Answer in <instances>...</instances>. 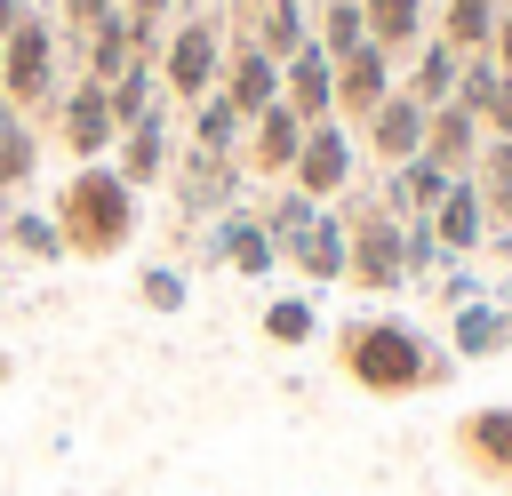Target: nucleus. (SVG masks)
<instances>
[{
  "label": "nucleus",
  "instance_id": "20",
  "mask_svg": "<svg viewBox=\"0 0 512 496\" xmlns=\"http://www.w3.org/2000/svg\"><path fill=\"white\" fill-rule=\"evenodd\" d=\"M128 64H136V24H128L120 8H112L104 24H88V32H80V80L112 88V80H120Z\"/></svg>",
  "mask_w": 512,
  "mask_h": 496
},
{
  "label": "nucleus",
  "instance_id": "28",
  "mask_svg": "<svg viewBox=\"0 0 512 496\" xmlns=\"http://www.w3.org/2000/svg\"><path fill=\"white\" fill-rule=\"evenodd\" d=\"M472 192L488 208V224H512V136H488L472 160Z\"/></svg>",
  "mask_w": 512,
  "mask_h": 496
},
{
  "label": "nucleus",
  "instance_id": "39",
  "mask_svg": "<svg viewBox=\"0 0 512 496\" xmlns=\"http://www.w3.org/2000/svg\"><path fill=\"white\" fill-rule=\"evenodd\" d=\"M440 296H448V304H472V296H480V280H472V272H464V264H456V272H448V280H440Z\"/></svg>",
  "mask_w": 512,
  "mask_h": 496
},
{
  "label": "nucleus",
  "instance_id": "30",
  "mask_svg": "<svg viewBox=\"0 0 512 496\" xmlns=\"http://www.w3.org/2000/svg\"><path fill=\"white\" fill-rule=\"evenodd\" d=\"M104 104H112V120H120V128L152 120V112H160V64H128V72L104 88Z\"/></svg>",
  "mask_w": 512,
  "mask_h": 496
},
{
  "label": "nucleus",
  "instance_id": "19",
  "mask_svg": "<svg viewBox=\"0 0 512 496\" xmlns=\"http://www.w3.org/2000/svg\"><path fill=\"white\" fill-rule=\"evenodd\" d=\"M112 152H120L112 168H120V184H128V192H144V184H160V176L176 168V152H168V120H160V112H152V120H136V128H120V144H112Z\"/></svg>",
  "mask_w": 512,
  "mask_h": 496
},
{
  "label": "nucleus",
  "instance_id": "31",
  "mask_svg": "<svg viewBox=\"0 0 512 496\" xmlns=\"http://www.w3.org/2000/svg\"><path fill=\"white\" fill-rule=\"evenodd\" d=\"M240 136H248V120L208 88V96L192 104V144H200V152H240Z\"/></svg>",
  "mask_w": 512,
  "mask_h": 496
},
{
  "label": "nucleus",
  "instance_id": "10",
  "mask_svg": "<svg viewBox=\"0 0 512 496\" xmlns=\"http://www.w3.org/2000/svg\"><path fill=\"white\" fill-rule=\"evenodd\" d=\"M216 96H224L240 120H256L264 104H280V64H272L264 48H248V40H224V80H216Z\"/></svg>",
  "mask_w": 512,
  "mask_h": 496
},
{
  "label": "nucleus",
  "instance_id": "9",
  "mask_svg": "<svg viewBox=\"0 0 512 496\" xmlns=\"http://www.w3.org/2000/svg\"><path fill=\"white\" fill-rule=\"evenodd\" d=\"M296 152H304V120H296L288 104H264V112L248 120V136H240V168H248V176H272V184H288Z\"/></svg>",
  "mask_w": 512,
  "mask_h": 496
},
{
  "label": "nucleus",
  "instance_id": "24",
  "mask_svg": "<svg viewBox=\"0 0 512 496\" xmlns=\"http://www.w3.org/2000/svg\"><path fill=\"white\" fill-rule=\"evenodd\" d=\"M496 16H504V0H440V8H432V32H440L456 56H488Z\"/></svg>",
  "mask_w": 512,
  "mask_h": 496
},
{
  "label": "nucleus",
  "instance_id": "17",
  "mask_svg": "<svg viewBox=\"0 0 512 496\" xmlns=\"http://www.w3.org/2000/svg\"><path fill=\"white\" fill-rule=\"evenodd\" d=\"M480 144H488V128H480L464 104H440V112L424 120V160H432V168H448V176H472Z\"/></svg>",
  "mask_w": 512,
  "mask_h": 496
},
{
  "label": "nucleus",
  "instance_id": "38",
  "mask_svg": "<svg viewBox=\"0 0 512 496\" xmlns=\"http://www.w3.org/2000/svg\"><path fill=\"white\" fill-rule=\"evenodd\" d=\"M56 8H64V24H72V32H88V24H104L120 0H56Z\"/></svg>",
  "mask_w": 512,
  "mask_h": 496
},
{
  "label": "nucleus",
  "instance_id": "18",
  "mask_svg": "<svg viewBox=\"0 0 512 496\" xmlns=\"http://www.w3.org/2000/svg\"><path fill=\"white\" fill-rule=\"evenodd\" d=\"M424 224H432V240L448 248V264H456V256H472V248L488 240V208H480V192H472V176H456V184L440 192V208H432Z\"/></svg>",
  "mask_w": 512,
  "mask_h": 496
},
{
  "label": "nucleus",
  "instance_id": "6",
  "mask_svg": "<svg viewBox=\"0 0 512 496\" xmlns=\"http://www.w3.org/2000/svg\"><path fill=\"white\" fill-rule=\"evenodd\" d=\"M288 192H304V200L352 192V128H344V120H312V128H304V152H296V168H288Z\"/></svg>",
  "mask_w": 512,
  "mask_h": 496
},
{
  "label": "nucleus",
  "instance_id": "26",
  "mask_svg": "<svg viewBox=\"0 0 512 496\" xmlns=\"http://www.w3.org/2000/svg\"><path fill=\"white\" fill-rule=\"evenodd\" d=\"M312 48H320L328 64H344L352 48H368V16H360V0H320V8H312Z\"/></svg>",
  "mask_w": 512,
  "mask_h": 496
},
{
  "label": "nucleus",
  "instance_id": "22",
  "mask_svg": "<svg viewBox=\"0 0 512 496\" xmlns=\"http://www.w3.org/2000/svg\"><path fill=\"white\" fill-rule=\"evenodd\" d=\"M448 344H456V360H496V352L512 344V312H504V304H488V296H472V304H456Z\"/></svg>",
  "mask_w": 512,
  "mask_h": 496
},
{
  "label": "nucleus",
  "instance_id": "27",
  "mask_svg": "<svg viewBox=\"0 0 512 496\" xmlns=\"http://www.w3.org/2000/svg\"><path fill=\"white\" fill-rule=\"evenodd\" d=\"M232 184H240V160L232 152H184V200L192 208H232Z\"/></svg>",
  "mask_w": 512,
  "mask_h": 496
},
{
  "label": "nucleus",
  "instance_id": "43",
  "mask_svg": "<svg viewBox=\"0 0 512 496\" xmlns=\"http://www.w3.org/2000/svg\"><path fill=\"white\" fill-rule=\"evenodd\" d=\"M0 304H8V288H0Z\"/></svg>",
  "mask_w": 512,
  "mask_h": 496
},
{
  "label": "nucleus",
  "instance_id": "5",
  "mask_svg": "<svg viewBox=\"0 0 512 496\" xmlns=\"http://www.w3.org/2000/svg\"><path fill=\"white\" fill-rule=\"evenodd\" d=\"M0 96L32 120L40 104H56V32L40 16H24L8 40H0Z\"/></svg>",
  "mask_w": 512,
  "mask_h": 496
},
{
  "label": "nucleus",
  "instance_id": "12",
  "mask_svg": "<svg viewBox=\"0 0 512 496\" xmlns=\"http://www.w3.org/2000/svg\"><path fill=\"white\" fill-rule=\"evenodd\" d=\"M424 120H432V112H424L408 88H392V96L360 120V136H368V152H376V160H392V168H400V160H416V152H424Z\"/></svg>",
  "mask_w": 512,
  "mask_h": 496
},
{
  "label": "nucleus",
  "instance_id": "25",
  "mask_svg": "<svg viewBox=\"0 0 512 496\" xmlns=\"http://www.w3.org/2000/svg\"><path fill=\"white\" fill-rule=\"evenodd\" d=\"M360 16H368V40L384 56H408L432 32V0H360Z\"/></svg>",
  "mask_w": 512,
  "mask_h": 496
},
{
  "label": "nucleus",
  "instance_id": "36",
  "mask_svg": "<svg viewBox=\"0 0 512 496\" xmlns=\"http://www.w3.org/2000/svg\"><path fill=\"white\" fill-rule=\"evenodd\" d=\"M400 248H408V280H416V272H432V264H448V248L432 240V224H424V216H408V224H400Z\"/></svg>",
  "mask_w": 512,
  "mask_h": 496
},
{
  "label": "nucleus",
  "instance_id": "14",
  "mask_svg": "<svg viewBox=\"0 0 512 496\" xmlns=\"http://www.w3.org/2000/svg\"><path fill=\"white\" fill-rule=\"evenodd\" d=\"M208 256H216V264H232V272H248V280H264V272L280 264V248H272L264 216H248V208H224V216H216Z\"/></svg>",
  "mask_w": 512,
  "mask_h": 496
},
{
  "label": "nucleus",
  "instance_id": "34",
  "mask_svg": "<svg viewBox=\"0 0 512 496\" xmlns=\"http://www.w3.org/2000/svg\"><path fill=\"white\" fill-rule=\"evenodd\" d=\"M312 216H320V200H304V192H280V200L264 208V232H272V248H280V240H296Z\"/></svg>",
  "mask_w": 512,
  "mask_h": 496
},
{
  "label": "nucleus",
  "instance_id": "44",
  "mask_svg": "<svg viewBox=\"0 0 512 496\" xmlns=\"http://www.w3.org/2000/svg\"><path fill=\"white\" fill-rule=\"evenodd\" d=\"M248 8H264V0H248Z\"/></svg>",
  "mask_w": 512,
  "mask_h": 496
},
{
  "label": "nucleus",
  "instance_id": "4",
  "mask_svg": "<svg viewBox=\"0 0 512 496\" xmlns=\"http://www.w3.org/2000/svg\"><path fill=\"white\" fill-rule=\"evenodd\" d=\"M224 16H184L168 40H160V96L176 104H200L216 80H224Z\"/></svg>",
  "mask_w": 512,
  "mask_h": 496
},
{
  "label": "nucleus",
  "instance_id": "37",
  "mask_svg": "<svg viewBox=\"0 0 512 496\" xmlns=\"http://www.w3.org/2000/svg\"><path fill=\"white\" fill-rule=\"evenodd\" d=\"M480 128H488V136H512V72H496V88H488V104H480Z\"/></svg>",
  "mask_w": 512,
  "mask_h": 496
},
{
  "label": "nucleus",
  "instance_id": "8",
  "mask_svg": "<svg viewBox=\"0 0 512 496\" xmlns=\"http://www.w3.org/2000/svg\"><path fill=\"white\" fill-rule=\"evenodd\" d=\"M56 136H64V152H80V168H88V160H104V152L120 144V120H112V104H104V88H96V80L56 88Z\"/></svg>",
  "mask_w": 512,
  "mask_h": 496
},
{
  "label": "nucleus",
  "instance_id": "40",
  "mask_svg": "<svg viewBox=\"0 0 512 496\" xmlns=\"http://www.w3.org/2000/svg\"><path fill=\"white\" fill-rule=\"evenodd\" d=\"M488 56L512 72V0H504V16H496V40H488Z\"/></svg>",
  "mask_w": 512,
  "mask_h": 496
},
{
  "label": "nucleus",
  "instance_id": "33",
  "mask_svg": "<svg viewBox=\"0 0 512 496\" xmlns=\"http://www.w3.org/2000/svg\"><path fill=\"white\" fill-rule=\"evenodd\" d=\"M32 168H40V136H32V120H24V128H8V136H0V200H8V192H24V184H32Z\"/></svg>",
  "mask_w": 512,
  "mask_h": 496
},
{
  "label": "nucleus",
  "instance_id": "1",
  "mask_svg": "<svg viewBox=\"0 0 512 496\" xmlns=\"http://www.w3.org/2000/svg\"><path fill=\"white\" fill-rule=\"evenodd\" d=\"M336 368H344V384H360V392H376V400H408V392L448 384V352H440L416 320H392V312L344 320V328H336Z\"/></svg>",
  "mask_w": 512,
  "mask_h": 496
},
{
  "label": "nucleus",
  "instance_id": "42",
  "mask_svg": "<svg viewBox=\"0 0 512 496\" xmlns=\"http://www.w3.org/2000/svg\"><path fill=\"white\" fill-rule=\"evenodd\" d=\"M8 128H24V112H16L8 96H0V136H8Z\"/></svg>",
  "mask_w": 512,
  "mask_h": 496
},
{
  "label": "nucleus",
  "instance_id": "21",
  "mask_svg": "<svg viewBox=\"0 0 512 496\" xmlns=\"http://www.w3.org/2000/svg\"><path fill=\"white\" fill-rule=\"evenodd\" d=\"M280 256H288L304 280H344V216H336V208H320L296 240H280Z\"/></svg>",
  "mask_w": 512,
  "mask_h": 496
},
{
  "label": "nucleus",
  "instance_id": "23",
  "mask_svg": "<svg viewBox=\"0 0 512 496\" xmlns=\"http://www.w3.org/2000/svg\"><path fill=\"white\" fill-rule=\"evenodd\" d=\"M448 184H456V176H448V168H432V160L416 152V160H400V168H392V184H384L376 200H384V208H392V216L408 224V216H432Z\"/></svg>",
  "mask_w": 512,
  "mask_h": 496
},
{
  "label": "nucleus",
  "instance_id": "41",
  "mask_svg": "<svg viewBox=\"0 0 512 496\" xmlns=\"http://www.w3.org/2000/svg\"><path fill=\"white\" fill-rule=\"evenodd\" d=\"M168 8H176V0H120V16H144V24H160Z\"/></svg>",
  "mask_w": 512,
  "mask_h": 496
},
{
  "label": "nucleus",
  "instance_id": "15",
  "mask_svg": "<svg viewBox=\"0 0 512 496\" xmlns=\"http://www.w3.org/2000/svg\"><path fill=\"white\" fill-rule=\"evenodd\" d=\"M232 40H248L272 64H288L296 48H312V0H264V8H248V32H232Z\"/></svg>",
  "mask_w": 512,
  "mask_h": 496
},
{
  "label": "nucleus",
  "instance_id": "13",
  "mask_svg": "<svg viewBox=\"0 0 512 496\" xmlns=\"http://www.w3.org/2000/svg\"><path fill=\"white\" fill-rule=\"evenodd\" d=\"M280 104L312 128V120H336V64L320 56V48H296L288 64H280Z\"/></svg>",
  "mask_w": 512,
  "mask_h": 496
},
{
  "label": "nucleus",
  "instance_id": "2",
  "mask_svg": "<svg viewBox=\"0 0 512 496\" xmlns=\"http://www.w3.org/2000/svg\"><path fill=\"white\" fill-rule=\"evenodd\" d=\"M48 216H56V232H64V256H120V248L136 240V224H144V208H136V192L120 184L112 160L72 168Z\"/></svg>",
  "mask_w": 512,
  "mask_h": 496
},
{
  "label": "nucleus",
  "instance_id": "3",
  "mask_svg": "<svg viewBox=\"0 0 512 496\" xmlns=\"http://www.w3.org/2000/svg\"><path fill=\"white\" fill-rule=\"evenodd\" d=\"M344 280L352 288H400L408 280V248H400V216L384 200H344Z\"/></svg>",
  "mask_w": 512,
  "mask_h": 496
},
{
  "label": "nucleus",
  "instance_id": "16",
  "mask_svg": "<svg viewBox=\"0 0 512 496\" xmlns=\"http://www.w3.org/2000/svg\"><path fill=\"white\" fill-rule=\"evenodd\" d=\"M456 80H464V56H456L440 32H424V40L408 48V80H400V88H408L424 112H440V104H456Z\"/></svg>",
  "mask_w": 512,
  "mask_h": 496
},
{
  "label": "nucleus",
  "instance_id": "35",
  "mask_svg": "<svg viewBox=\"0 0 512 496\" xmlns=\"http://www.w3.org/2000/svg\"><path fill=\"white\" fill-rule=\"evenodd\" d=\"M136 296H144L152 312H184V272H176V264H144V272H136Z\"/></svg>",
  "mask_w": 512,
  "mask_h": 496
},
{
  "label": "nucleus",
  "instance_id": "32",
  "mask_svg": "<svg viewBox=\"0 0 512 496\" xmlns=\"http://www.w3.org/2000/svg\"><path fill=\"white\" fill-rule=\"evenodd\" d=\"M264 336H272V344H312V336H320L312 296H272V304H264Z\"/></svg>",
  "mask_w": 512,
  "mask_h": 496
},
{
  "label": "nucleus",
  "instance_id": "29",
  "mask_svg": "<svg viewBox=\"0 0 512 496\" xmlns=\"http://www.w3.org/2000/svg\"><path fill=\"white\" fill-rule=\"evenodd\" d=\"M0 240H8L16 256H32V264H56V256H64V232H56V216H40V208H0Z\"/></svg>",
  "mask_w": 512,
  "mask_h": 496
},
{
  "label": "nucleus",
  "instance_id": "7",
  "mask_svg": "<svg viewBox=\"0 0 512 496\" xmlns=\"http://www.w3.org/2000/svg\"><path fill=\"white\" fill-rule=\"evenodd\" d=\"M448 440H456V456H464L480 480L512 488V400H480V408H464Z\"/></svg>",
  "mask_w": 512,
  "mask_h": 496
},
{
  "label": "nucleus",
  "instance_id": "11",
  "mask_svg": "<svg viewBox=\"0 0 512 496\" xmlns=\"http://www.w3.org/2000/svg\"><path fill=\"white\" fill-rule=\"evenodd\" d=\"M392 88H400L392 56H384L376 40H368V48H352V56L336 64V120H352V128H360V120H368V112H376Z\"/></svg>",
  "mask_w": 512,
  "mask_h": 496
}]
</instances>
